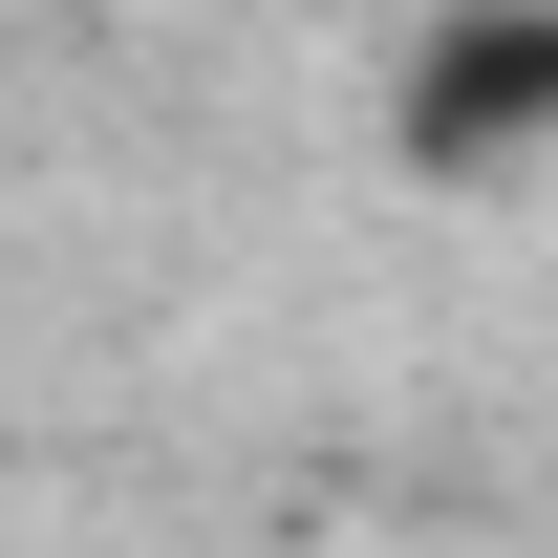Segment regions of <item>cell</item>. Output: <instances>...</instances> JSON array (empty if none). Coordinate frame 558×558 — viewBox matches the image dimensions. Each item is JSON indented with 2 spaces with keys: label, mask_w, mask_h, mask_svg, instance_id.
<instances>
[{
  "label": "cell",
  "mask_w": 558,
  "mask_h": 558,
  "mask_svg": "<svg viewBox=\"0 0 558 558\" xmlns=\"http://www.w3.org/2000/svg\"><path fill=\"white\" fill-rule=\"evenodd\" d=\"M409 150L429 172H515V150H558V22H451L409 65Z\"/></svg>",
  "instance_id": "1"
}]
</instances>
